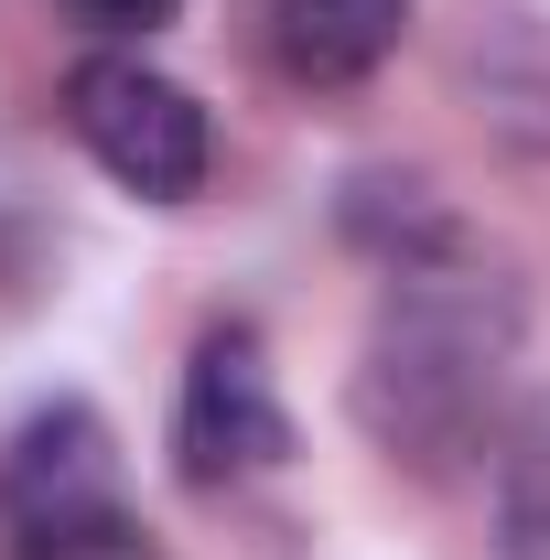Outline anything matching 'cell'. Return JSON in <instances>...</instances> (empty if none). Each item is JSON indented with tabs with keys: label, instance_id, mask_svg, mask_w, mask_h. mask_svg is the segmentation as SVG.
<instances>
[{
	"label": "cell",
	"instance_id": "6da1fadb",
	"mask_svg": "<svg viewBox=\"0 0 550 560\" xmlns=\"http://www.w3.org/2000/svg\"><path fill=\"white\" fill-rule=\"evenodd\" d=\"M507 355H518V291L485 259H465V248L400 259L367 366H356V420L400 464H454V453H475L485 410L507 388Z\"/></svg>",
	"mask_w": 550,
	"mask_h": 560
},
{
	"label": "cell",
	"instance_id": "7a4b0ae2",
	"mask_svg": "<svg viewBox=\"0 0 550 560\" xmlns=\"http://www.w3.org/2000/svg\"><path fill=\"white\" fill-rule=\"evenodd\" d=\"M0 528L22 560H108L130 539V506H119V442L87 399H55L11 431L0 453Z\"/></svg>",
	"mask_w": 550,
	"mask_h": 560
},
{
	"label": "cell",
	"instance_id": "3957f363",
	"mask_svg": "<svg viewBox=\"0 0 550 560\" xmlns=\"http://www.w3.org/2000/svg\"><path fill=\"white\" fill-rule=\"evenodd\" d=\"M66 119H76V140H87V162H98L119 195H140V206H184V195L206 184V162H216L206 108H195L173 75H151L140 55H87V66L66 75Z\"/></svg>",
	"mask_w": 550,
	"mask_h": 560
},
{
	"label": "cell",
	"instance_id": "277c9868",
	"mask_svg": "<svg viewBox=\"0 0 550 560\" xmlns=\"http://www.w3.org/2000/svg\"><path fill=\"white\" fill-rule=\"evenodd\" d=\"M291 453V420L271 399V366H260V335L249 324H216L195 366H184V410H173V464L184 486H249Z\"/></svg>",
	"mask_w": 550,
	"mask_h": 560
},
{
	"label": "cell",
	"instance_id": "5b68a950",
	"mask_svg": "<svg viewBox=\"0 0 550 560\" xmlns=\"http://www.w3.org/2000/svg\"><path fill=\"white\" fill-rule=\"evenodd\" d=\"M411 0H271V44L302 86H356L400 55Z\"/></svg>",
	"mask_w": 550,
	"mask_h": 560
},
{
	"label": "cell",
	"instance_id": "8992f818",
	"mask_svg": "<svg viewBox=\"0 0 550 560\" xmlns=\"http://www.w3.org/2000/svg\"><path fill=\"white\" fill-rule=\"evenodd\" d=\"M507 560H550V442L507 475Z\"/></svg>",
	"mask_w": 550,
	"mask_h": 560
},
{
	"label": "cell",
	"instance_id": "52a82bcc",
	"mask_svg": "<svg viewBox=\"0 0 550 560\" xmlns=\"http://www.w3.org/2000/svg\"><path fill=\"white\" fill-rule=\"evenodd\" d=\"M66 11L87 22V33H108V44H140V33H162L184 0H66Z\"/></svg>",
	"mask_w": 550,
	"mask_h": 560
}]
</instances>
